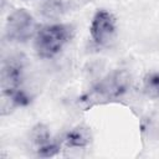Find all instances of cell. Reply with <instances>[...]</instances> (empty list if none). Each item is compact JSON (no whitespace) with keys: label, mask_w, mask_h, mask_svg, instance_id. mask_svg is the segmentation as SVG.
<instances>
[{"label":"cell","mask_w":159,"mask_h":159,"mask_svg":"<svg viewBox=\"0 0 159 159\" xmlns=\"http://www.w3.org/2000/svg\"><path fill=\"white\" fill-rule=\"evenodd\" d=\"M35 29L36 24L32 15L25 9H17L7 17L5 32L9 41L24 42L34 35Z\"/></svg>","instance_id":"obj_3"},{"label":"cell","mask_w":159,"mask_h":159,"mask_svg":"<svg viewBox=\"0 0 159 159\" xmlns=\"http://www.w3.org/2000/svg\"><path fill=\"white\" fill-rule=\"evenodd\" d=\"M73 27L67 24H55L42 27L35 37V50L42 58L56 56L72 39Z\"/></svg>","instance_id":"obj_2"},{"label":"cell","mask_w":159,"mask_h":159,"mask_svg":"<svg viewBox=\"0 0 159 159\" xmlns=\"http://www.w3.org/2000/svg\"><path fill=\"white\" fill-rule=\"evenodd\" d=\"M58 150H60V148H58L57 144L48 142V143H46V144H43V145H40V147L37 148V154H39L40 157L48 158V157L56 155V154L58 153Z\"/></svg>","instance_id":"obj_8"},{"label":"cell","mask_w":159,"mask_h":159,"mask_svg":"<svg viewBox=\"0 0 159 159\" xmlns=\"http://www.w3.org/2000/svg\"><path fill=\"white\" fill-rule=\"evenodd\" d=\"M144 93L150 98H159V73H149L144 77Z\"/></svg>","instance_id":"obj_7"},{"label":"cell","mask_w":159,"mask_h":159,"mask_svg":"<svg viewBox=\"0 0 159 159\" xmlns=\"http://www.w3.org/2000/svg\"><path fill=\"white\" fill-rule=\"evenodd\" d=\"M91 142V132L87 127H76L67 133L65 143L70 148H82L88 145Z\"/></svg>","instance_id":"obj_6"},{"label":"cell","mask_w":159,"mask_h":159,"mask_svg":"<svg viewBox=\"0 0 159 159\" xmlns=\"http://www.w3.org/2000/svg\"><path fill=\"white\" fill-rule=\"evenodd\" d=\"M22 80V66L19 61H9L2 68V92L11 99L16 93H19L20 84Z\"/></svg>","instance_id":"obj_5"},{"label":"cell","mask_w":159,"mask_h":159,"mask_svg":"<svg viewBox=\"0 0 159 159\" xmlns=\"http://www.w3.org/2000/svg\"><path fill=\"white\" fill-rule=\"evenodd\" d=\"M130 87V76L127 71H114L102 78L96 86L80 98L83 108H91L96 104L116 101L120 98Z\"/></svg>","instance_id":"obj_1"},{"label":"cell","mask_w":159,"mask_h":159,"mask_svg":"<svg viewBox=\"0 0 159 159\" xmlns=\"http://www.w3.org/2000/svg\"><path fill=\"white\" fill-rule=\"evenodd\" d=\"M91 36L92 40L99 45H108L116 34V19L107 10H98L91 22Z\"/></svg>","instance_id":"obj_4"}]
</instances>
